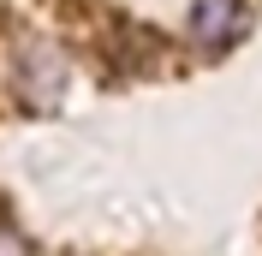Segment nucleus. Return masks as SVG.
I'll return each instance as SVG.
<instances>
[{
	"instance_id": "f257e3e1",
	"label": "nucleus",
	"mask_w": 262,
	"mask_h": 256,
	"mask_svg": "<svg viewBox=\"0 0 262 256\" xmlns=\"http://www.w3.org/2000/svg\"><path fill=\"white\" fill-rule=\"evenodd\" d=\"M12 96L30 108H54L66 96V54L48 42H18L12 48Z\"/></svg>"
},
{
	"instance_id": "f03ea898",
	"label": "nucleus",
	"mask_w": 262,
	"mask_h": 256,
	"mask_svg": "<svg viewBox=\"0 0 262 256\" xmlns=\"http://www.w3.org/2000/svg\"><path fill=\"white\" fill-rule=\"evenodd\" d=\"M250 30V0H191V42L196 48H232Z\"/></svg>"
},
{
	"instance_id": "7ed1b4c3",
	"label": "nucleus",
	"mask_w": 262,
	"mask_h": 256,
	"mask_svg": "<svg viewBox=\"0 0 262 256\" xmlns=\"http://www.w3.org/2000/svg\"><path fill=\"white\" fill-rule=\"evenodd\" d=\"M0 256H30V244H24V232H18L6 215H0Z\"/></svg>"
}]
</instances>
